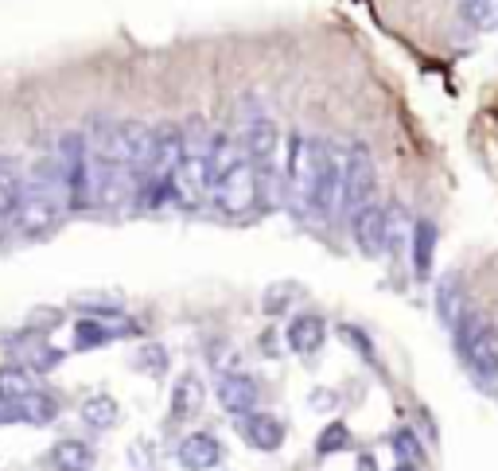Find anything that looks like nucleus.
Listing matches in <instances>:
<instances>
[{"label": "nucleus", "instance_id": "4", "mask_svg": "<svg viewBox=\"0 0 498 471\" xmlns=\"http://www.w3.org/2000/svg\"><path fill=\"white\" fill-rule=\"evenodd\" d=\"M342 172H347V152L335 140H316V164H312V195L307 207L319 218H331L342 207Z\"/></svg>", "mask_w": 498, "mask_h": 471}, {"label": "nucleus", "instance_id": "3", "mask_svg": "<svg viewBox=\"0 0 498 471\" xmlns=\"http://www.w3.org/2000/svg\"><path fill=\"white\" fill-rule=\"evenodd\" d=\"M452 332H456L459 355L476 370V378L494 382L498 378V327L483 312H464Z\"/></svg>", "mask_w": 498, "mask_h": 471}, {"label": "nucleus", "instance_id": "32", "mask_svg": "<svg viewBox=\"0 0 498 471\" xmlns=\"http://www.w3.org/2000/svg\"><path fill=\"white\" fill-rule=\"evenodd\" d=\"M8 230H12V215H8V210H4V207H0V242H4V238H8Z\"/></svg>", "mask_w": 498, "mask_h": 471}, {"label": "nucleus", "instance_id": "22", "mask_svg": "<svg viewBox=\"0 0 498 471\" xmlns=\"http://www.w3.org/2000/svg\"><path fill=\"white\" fill-rule=\"evenodd\" d=\"M16 409H20L23 421H31V425H47V421L58 417V397L35 390V394L23 397V402H16Z\"/></svg>", "mask_w": 498, "mask_h": 471}, {"label": "nucleus", "instance_id": "6", "mask_svg": "<svg viewBox=\"0 0 498 471\" xmlns=\"http://www.w3.org/2000/svg\"><path fill=\"white\" fill-rule=\"evenodd\" d=\"M58 215H63V199L35 191L28 183V195H23V203L16 207V215H12V230H16L20 238H43L47 230H55Z\"/></svg>", "mask_w": 498, "mask_h": 471}, {"label": "nucleus", "instance_id": "21", "mask_svg": "<svg viewBox=\"0 0 498 471\" xmlns=\"http://www.w3.org/2000/svg\"><path fill=\"white\" fill-rule=\"evenodd\" d=\"M389 449H394V456H397V464L401 467H413V471H421L424 467V444H421V437L413 429H397L394 432V440H389Z\"/></svg>", "mask_w": 498, "mask_h": 471}, {"label": "nucleus", "instance_id": "25", "mask_svg": "<svg viewBox=\"0 0 498 471\" xmlns=\"http://www.w3.org/2000/svg\"><path fill=\"white\" fill-rule=\"evenodd\" d=\"M351 449H354V440H351V429L342 425V421L327 425V429L316 437V452H319V456H335V452H351Z\"/></svg>", "mask_w": 498, "mask_h": 471}, {"label": "nucleus", "instance_id": "33", "mask_svg": "<svg viewBox=\"0 0 498 471\" xmlns=\"http://www.w3.org/2000/svg\"><path fill=\"white\" fill-rule=\"evenodd\" d=\"M359 464H362V471H374V456H370V452H362V456H359Z\"/></svg>", "mask_w": 498, "mask_h": 471}, {"label": "nucleus", "instance_id": "1", "mask_svg": "<svg viewBox=\"0 0 498 471\" xmlns=\"http://www.w3.org/2000/svg\"><path fill=\"white\" fill-rule=\"evenodd\" d=\"M210 199L230 218L249 215L261 199V180L253 160L245 156L242 145H234L222 133L210 137Z\"/></svg>", "mask_w": 498, "mask_h": 471}, {"label": "nucleus", "instance_id": "8", "mask_svg": "<svg viewBox=\"0 0 498 471\" xmlns=\"http://www.w3.org/2000/svg\"><path fill=\"white\" fill-rule=\"evenodd\" d=\"M312 164H316V140L304 133H292L289 145H284V183L289 191L307 207V195H312Z\"/></svg>", "mask_w": 498, "mask_h": 471}, {"label": "nucleus", "instance_id": "30", "mask_svg": "<svg viewBox=\"0 0 498 471\" xmlns=\"http://www.w3.org/2000/svg\"><path fill=\"white\" fill-rule=\"evenodd\" d=\"M58 320H63V312H58V308L31 312V320H28V332H35V335H40V332H51V327H55Z\"/></svg>", "mask_w": 498, "mask_h": 471}, {"label": "nucleus", "instance_id": "5", "mask_svg": "<svg viewBox=\"0 0 498 471\" xmlns=\"http://www.w3.org/2000/svg\"><path fill=\"white\" fill-rule=\"evenodd\" d=\"M374 187H378V172H374L370 148L351 145L347 148V172H342V210H347V215H359L362 207H370Z\"/></svg>", "mask_w": 498, "mask_h": 471}, {"label": "nucleus", "instance_id": "19", "mask_svg": "<svg viewBox=\"0 0 498 471\" xmlns=\"http://www.w3.org/2000/svg\"><path fill=\"white\" fill-rule=\"evenodd\" d=\"M28 394H35L31 370L20 367V362H4V367H0V405H16Z\"/></svg>", "mask_w": 498, "mask_h": 471}, {"label": "nucleus", "instance_id": "18", "mask_svg": "<svg viewBox=\"0 0 498 471\" xmlns=\"http://www.w3.org/2000/svg\"><path fill=\"white\" fill-rule=\"evenodd\" d=\"M51 467H55V471H90V467H93L90 444L78 440V437L58 440L55 449H51Z\"/></svg>", "mask_w": 498, "mask_h": 471}, {"label": "nucleus", "instance_id": "26", "mask_svg": "<svg viewBox=\"0 0 498 471\" xmlns=\"http://www.w3.org/2000/svg\"><path fill=\"white\" fill-rule=\"evenodd\" d=\"M436 304H440V320H444L448 327H456V320L467 312L464 304H459V285H456L452 277H448L444 285H440V292H436Z\"/></svg>", "mask_w": 498, "mask_h": 471}, {"label": "nucleus", "instance_id": "14", "mask_svg": "<svg viewBox=\"0 0 498 471\" xmlns=\"http://www.w3.org/2000/svg\"><path fill=\"white\" fill-rule=\"evenodd\" d=\"M284 339H289V351H296V355H316V351L324 347V339H327V324L319 320V315H312V312L292 315Z\"/></svg>", "mask_w": 498, "mask_h": 471}, {"label": "nucleus", "instance_id": "12", "mask_svg": "<svg viewBox=\"0 0 498 471\" xmlns=\"http://www.w3.org/2000/svg\"><path fill=\"white\" fill-rule=\"evenodd\" d=\"M12 355H16L20 367H28L31 374H43V370H55L58 367V351L47 343L43 335H35V332H23L16 343H12Z\"/></svg>", "mask_w": 498, "mask_h": 471}, {"label": "nucleus", "instance_id": "27", "mask_svg": "<svg viewBox=\"0 0 498 471\" xmlns=\"http://www.w3.org/2000/svg\"><path fill=\"white\" fill-rule=\"evenodd\" d=\"M296 297H300L296 285H272V289H265V297H261V308H265L269 315H280V312L292 308Z\"/></svg>", "mask_w": 498, "mask_h": 471}, {"label": "nucleus", "instance_id": "10", "mask_svg": "<svg viewBox=\"0 0 498 471\" xmlns=\"http://www.w3.org/2000/svg\"><path fill=\"white\" fill-rule=\"evenodd\" d=\"M218 402L230 417H249L257 413V402H261V390L249 374H222L218 378Z\"/></svg>", "mask_w": 498, "mask_h": 471}, {"label": "nucleus", "instance_id": "2", "mask_svg": "<svg viewBox=\"0 0 498 471\" xmlns=\"http://www.w3.org/2000/svg\"><path fill=\"white\" fill-rule=\"evenodd\" d=\"M210 137L207 129L191 125V133H183V160L172 183V199L180 207H195L203 195H210Z\"/></svg>", "mask_w": 498, "mask_h": 471}, {"label": "nucleus", "instance_id": "24", "mask_svg": "<svg viewBox=\"0 0 498 471\" xmlns=\"http://www.w3.org/2000/svg\"><path fill=\"white\" fill-rule=\"evenodd\" d=\"M117 332L105 320H78L75 327V347L78 351H90V347H102V343H110Z\"/></svg>", "mask_w": 498, "mask_h": 471}, {"label": "nucleus", "instance_id": "7", "mask_svg": "<svg viewBox=\"0 0 498 471\" xmlns=\"http://www.w3.org/2000/svg\"><path fill=\"white\" fill-rule=\"evenodd\" d=\"M242 148L245 156L253 160L257 168V180L261 183H272V172H277V160H280V133L269 117H257V121L245 125V137H242Z\"/></svg>", "mask_w": 498, "mask_h": 471}, {"label": "nucleus", "instance_id": "23", "mask_svg": "<svg viewBox=\"0 0 498 471\" xmlns=\"http://www.w3.org/2000/svg\"><path fill=\"white\" fill-rule=\"evenodd\" d=\"M82 421H86L90 429H110L117 421V402L110 394H93L82 402Z\"/></svg>", "mask_w": 498, "mask_h": 471}, {"label": "nucleus", "instance_id": "29", "mask_svg": "<svg viewBox=\"0 0 498 471\" xmlns=\"http://www.w3.org/2000/svg\"><path fill=\"white\" fill-rule=\"evenodd\" d=\"M137 367L145 370V374H152V378H160V374L168 370V359H164V347L145 343V347L137 351Z\"/></svg>", "mask_w": 498, "mask_h": 471}, {"label": "nucleus", "instance_id": "28", "mask_svg": "<svg viewBox=\"0 0 498 471\" xmlns=\"http://www.w3.org/2000/svg\"><path fill=\"white\" fill-rule=\"evenodd\" d=\"M464 12L476 28H498V0H467Z\"/></svg>", "mask_w": 498, "mask_h": 471}, {"label": "nucleus", "instance_id": "9", "mask_svg": "<svg viewBox=\"0 0 498 471\" xmlns=\"http://www.w3.org/2000/svg\"><path fill=\"white\" fill-rule=\"evenodd\" d=\"M351 238L359 245V253L366 257H382L386 253V207H362L359 215H351Z\"/></svg>", "mask_w": 498, "mask_h": 471}, {"label": "nucleus", "instance_id": "16", "mask_svg": "<svg viewBox=\"0 0 498 471\" xmlns=\"http://www.w3.org/2000/svg\"><path fill=\"white\" fill-rule=\"evenodd\" d=\"M23 195H28V172L20 168V160L0 156V207H4L8 215H16Z\"/></svg>", "mask_w": 498, "mask_h": 471}, {"label": "nucleus", "instance_id": "13", "mask_svg": "<svg viewBox=\"0 0 498 471\" xmlns=\"http://www.w3.org/2000/svg\"><path fill=\"white\" fill-rule=\"evenodd\" d=\"M203 382H199V374H183L180 382L172 386V409H168V425H187L199 409H203Z\"/></svg>", "mask_w": 498, "mask_h": 471}, {"label": "nucleus", "instance_id": "34", "mask_svg": "<svg viewBox=\"0 0 498 471\" xmlns=\"http://www.w3.org/2000/svg\"><path fill=\"white\" fill-rule=\"evenodd\" d=\"M394 471H413V467H394Z\"/></svg>", "mask_w": 498, "mask_h": 471}, {"label": "nucleus", "instance_id": "20", "mask_svg": "<svg viewBox=\"0 0 498 471\" xmlns=\"http://www.w3.org/2000/svg\"><path fill=\"white\" fill-rule=\"evenodd\" d=\"M413 227H417V222H409V210L401 203H389V210H386V250H389V257L405 253V245L413 242Z\"/></svg>", "mask_w": 498, "mask_h": 471}, {"label": "nucleus", "instance_id": "17", "mask_svg": "<svg viewBox=\"0 0 498 471\" xmlns=\"http://www.w3.org/2000/svg\"><path fill=\"white\" fill-rule=\"evenodd\" d=\"M409 253H413V273L421 280H429L432 273V253H436V227L429 218H417L413 227V242H409Z\"/></svg>", "mask_w": 498, "mask_h": 471}, {"label": "nucleus", "instance_id": "15", "mask_svg": "<svg viewBox=\"0 0 498 471\" xmlns=\"http://www.w3.org/2000/svg\"><path fill=\"white\" fill-rule=\"evenodd\" d=\"M180 464L187 471H210L222 464V449L210 432H191L183 444H180Z\"/></svg>", "mask_w": 498, "mask_h": 471}, {"label": "nucleus", "instance_id": "31", "mask_svg": "<svg viewBox=\"0 0 498 471\" xmlns=\"http://www.w3.org/2000/svg\"><path fill=\"white\" fill-rule=\"evenodd\" d=\"M339 335H342V339H347V343H351L354 351H362V355H366V359H370V362H374V351H370V343H366V335H362V332H354V327H351V324H342V327H339Z\"/></svg>", "mask_w": 498, "mask_h": 471}, {"label": "nucleus", "instance_id": "11", "mask_svg": "<svg viewBox=\"0 0 498 471\" xmlns=\"http://www.w3.org/2000/svg\"><path fill=\"white\" fill-rule=\"evenodd\" d=\"M238 429H242V440L249 444V449H257V452H277L280 444H284V421L280 417H272V413H249L238 421Z\"/></svg>", "mask_w": 498, "mask_h": 471}]
</instances>
